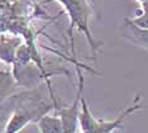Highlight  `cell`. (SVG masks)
Returning a JSON list of instances; mask_svg holds the SVG:
<instances>
[{
    "label": "cell",
    "mask_w": 148,
    "mask_h": 133,
    "mask_svg": "<svg viewBox=\"0 0 148 133\" xmlns=\"http://www.w3.org/2000/svg\"><path fill=\"white\" fill-rule=\"evenodd\" d=\"M140 94H138L134 99V103L130 107H128L116 119H114V121H103V119H97L96 117H94L92 113L90 112L85 98L82 96L81 110H80L79 114V125L81 128V133H112L118 128H122L124 119L143 108L142 105L138 104Z\"/></svg>",
    "instance_id": "cell-1"
},
{
    "label": "cell",
    "mask_w": 148,
    "mask_h": 133,
    "mask_svg": "<svg viewBox=\"0 0 148 133\" xmlns=\"http://www.w3.org/2000/svg\"><path fill=\"white\" fill-rule=\"evenodd\" d=\"M77 75H79V86L75 95V99L70 105L67 107H60L56 105L53 108L55 114L61 119V123L63 127V133H76L77 124H79V114L81 110V99L84 91V75L77 69Z\"/></svg>",
    "instance_id": "cell-2"
},
{
    "label": "cell",
    "mask_w": 148,
    "mask_h": 133,
    "mask_svg": "<svg viewBox=\"0 0 148 133\" xmlns=\"http://www.w3.org/2000/svg\"><path fill=\"white\" fill-rule=\"evenodd\" d=\"M63 5V8L67 12V14L70 17V20H71V29L73 27H79L80 32H84L89 39V43L91 46V48L94 51V53L96 52V48L99 46L96 44V42L94 41V38L91 37V33H90L89 29V5L85 0H57Z\"/></svg>",
    "instance_id": "cell-3"
},
{
    "label": "cell",
    "mask_w": 148,
    "mask_h": 133,
    "mask_svg": "<svg viewBox=\"0 0 148 133\" xmlns=\"http://www.w3.org/2000/svg\"><path fill=\"white\" fill-rule=\"evenodd\" d=\"M119 33L127 41L148 51V29H142L132 20L124 19V23L119 27Z\"/></svg>",
    "instance_id": "cell-4"
},
{
    "label": "cell",
    "mask_w": 148,
    "mask_h": 133,
    "mask_svg": "<svg viewBox=\"0 0 148 133\" xmlns=\"http://www.w3.org/2000/svg\"><path fill=\"white\" fill-rule=\"evenodd\" d=\"M31 122H33V118L23 110L21 108H16L12 113L9 121L6 122L4 133H19L23 128H25Z\"/></svg>",
    "instance_id": "cell-5"
},
{
    "label": "cell",
    "mask_w": 148,
    "mask_h": 133,
    "mask_svg": "<svg viewBox=\"0 0 148 133\" xmlns=\"http://www.w3.org/2000/svg\"><path fill=\"white\" fill-rule=\"evenodd\" d=\"M37 125L41 133H63L61 119L56 114H45L37 121Z\"/></svg>",
    "instance_id": "cell-6"
},
{
    "label": "cell",
    "mask_w": 148,
    "mask_h": 133,
    "mask_svg": "<svg viewBox=\"0 0 148 133\" xmlns=\"http://www.w3.org/2000/svg\"><path fill=\"white\" fill-rule=\"evenodd\" d=\"M137 1H139V3H142V1H144V0H137Z\"/></svg>",
    "instance_id": "cell-7"
}]
</instances>
